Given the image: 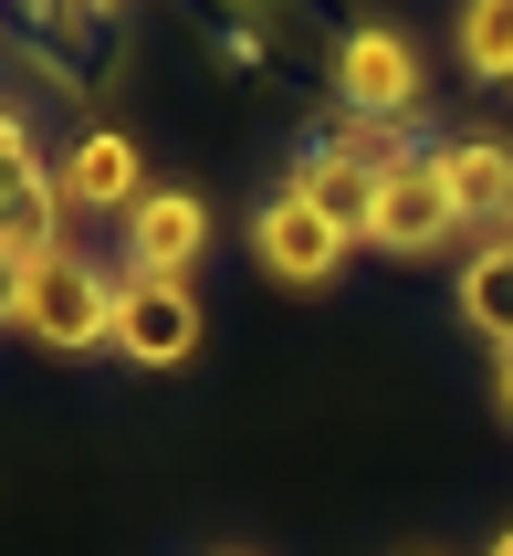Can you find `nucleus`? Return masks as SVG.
<instances>
[{
    "label": "nucleus",
    "mask_w": 513,
    "mask_h": 556,
    "mask_svg": "<svg viewBox=\"0 0 513 556\" xmlns=\"http://www.w3.org/2000/svg\"><path fill=\"white\" fill-rule=\"evenodd\" d=\"M116 294L126 274H105L94 252H42V263H22V337L42 346V357H105L116 346Z\"/></svg>",
    "instance_id": "nucleus-1"
},
{
    "label": "nucleus",
    "mask_w": 513,
    "mask_h": 556,
    "mask_svg": "<svg viewBox=\"0 0 513 556\" xmlns=\"http://www.w3.org/2000/svg\"><path fill=\"white\" fill-rule=\"evenodd\" d=\"M420 42L398 22H346V42H335V105L346 116H398L420 126Z\"/></svg>",
    "instance_id": "nucleus-2"
},
{
    "label": "nucleus",
    "mask_w": 513,
    "mask_h": 556,
    "mask_svg": "<svg viewBox=\"0 0 513 556\" xmlns=\"http://www.w3.org/2000/svg\"><path fill=\"white\" fill-rule=\"evenodd\" d=\"M346 252H357V242H346L315 200H294V189H272L262 211H252V263H262L272 283H304V294H315V283L346 274Z\"/></svg>",
    "instance_id": "nucleus-3"
},
{
    "label": "nucleus",
    "mask_w": 513,
    "mask_h": 556,
    "mask_svg": "<svg viewBox=\"0 0 513 556\" xmlns=\"http://www.w3.org/2000/svg\"><path fill=\"white\" fill-rule=\"evenodd\" d=\"M116 357H137V368H189L200 357V294L168 274H126L116 294Z\"/></svg>",
    "instance_id": "nucleus-4"
},
{
    "label": "nucleus",
    "mask_w": 513,
    "mask_h": 556,
    "mask_svg": "<svg viewBox=\"0 0 513 556\" xmlns=\"http://www.w3.org/2000/svg\"><path fill=\"white\" fill-rule=\"evenodd\" d=\"M116 231H126V274H168V283H189L220 220H210V200H200V189H148V200L116 220Z\"/></svg>",
    "instance_id": "nucleus-5"
},
{
    "label": "nucleus",
    "mask_w": 513,
    "mask_h": 556,
    "mask_svg": "<svg viewBox=\"0 0 513 556\" xmlns=\"http://www.w3.org/2000/svg\"><path fill=\"white\" fill-rule=\"evenodd\" d=\"M451 231H461V200L440 189L429 148L377 179V231H367V252H451Z\"/></svg>",
    "instance_id": "nucleus-6"
},
{
    "label": "nucleus",
    "mask_w": 513,
    "mask_h": 556,
    "mask_svg": "<svg viewBox=\"0 0 513 556\" xmlns=\"http://www.w3.org/2000/svg\"><path fill=\"white\" fill-rule=\"evenodd\" d=\"M53 200H63V211H105V220H126L137 200H148L137 137H116V126H85V137L53 157Z\"/></svg>",
    "instance_id": "nucleus-7"
},
{
    "label": "nucleus",
    "mask_w": 513,
    "mask_h": 556,
    "mask_svg": "<svg viewBox=\"0 0 513 556\" xmlns=\"http://www.w3.org/2000/svg\"><path fill=\"white\" fill-rule=\"evenodd\" d=\"M429 168H440V189L461 200V220H513V148L503 137H440Z\"/></svg>",
    "instance_id": "nucleus-8"
},
{
    "label": "nucleus",
    "mask_w": 513,
    "mask_h": 556,
    "mask_svg": "<svg viewBox=\"0 0 513 556\" xmlns=\"http://www.w3.org/2000/svg\"><path fill=\"white\" fill-rule=\"evenodd\" d=\"M283 189H294V200H315L346 242H367V231H377V168H357V157H335V148H304Z\"/></svg>",
    "instance_id": "nucleus-9"
},
{
    "label": "nucleus",
    "mask_w": 513,
    "mask_h": 556,
    "mask_svg": "<svg viewBox=\"0 0 513 556\" xmlns=\"http://www.w3.org/2000/svg\"><path fill=\"white\" fill-rule=\"evenodd\" d=\"M451 305H461V326H472V337L513 346V231L472 242V263H461V283H451Z\"/></svg>",
    "instance_id": "nucleus-10"
},
{
    "label": "nucleus",
    "mask_w": 513,
    "mask_h": 556,
    "mask_svg": "<svg viewBox=\"0 0 513 556\" xmlns=\"http://www.w3.org/2000/svg\"><path fill=\"white\" fill-rule=\"evenodd\" d=\"M451 42H461V74L472 85H513V0H461Z\"/></svg>",
    "instance_id": "nucleus-11"
},
{
    "label": "nucleus",
    "mask_w": 513,
    "mask_h": 556,
    "mask_svg": "<svg viewBox=\"0 0 513 556\" xmlns=\"http://www.w3.org/2000/svg\"><path fill=\"white\" fill-rule=\"evenodd\" d=\"M325 148L388 179V168H409V157H420V126H398V116H335V137H325Z\"/></svg>",
    "instance_id": "nucleus-12"
},
{
    "label": "nucleus",
    "mask_w": 513,
    "mask_h": 556,
    "mask_svg": "<svg viewBox=\"0 0 513 556\" xmlns=\"http://www.w3.org/2000/svg\"><path fill=\"white\" fill-rule=\"evenodd\" d=\"M31 11H42V22H53V31H85L94 11H116V0H31Z\"/></svg>",
    "instance_id": "nucleus-13"
},
{
    "label": "nucleus",
    "mask_w": 513,
    "mask_h": 556,
    "mask_svg": "<svg viewBox=\"0 0 513 556\" xmlns=\"http://www.w3.org/2000/svg\"><path fill=\"white\" fill-rule=\"evenodd\" d=\"M0 326H22V263L0 252Z\"/></svg>",
    "instance_id": "nucleus-14"
},
{
    "label": "nucleus",
    "mask_w": 513,
    "mask_h": 556,
    "mask_svg": "<svg viewBox=\"0 0 513 556\" xmlns=\"http://www.w3.org/2000/svg\"><path fill=\"white\" fill-rule=\"evenodd\" d=\"M492 409H503V420H513V346H503V357H492Z\"/></svg>",
    "instance_id": "nucleus-15"
},
{
    "label": "nucleus",
    "mask_w": 513,
    "mask_h": 556,
    "mask_svg": "<svg viewBox=\"0 0 513 556\" xmlns=\"http://www.w3.org/2000/svg\"><path fill=\"white\" fill-rule=\"evenodd\" d=\"M483 556H513V526H503V535H492V546H483Z\"/></svg>",
    "instance_id": "nucleus-16"
},
{
    "label": "nucleus",
    "mask_w": 513,
    "mask_h": 556,
    "mask_svg": "<svg viewBox=\"0 0 513 556\" xmlns=\"http://www.w3.org/2000/svg\"><path fill=\"white\" fill-rule=\"evenodd\" d=\"M420 556H429V546H420Z\"/></svg>",
    "instance_id": "nucleus-17"
}]
</instances>
